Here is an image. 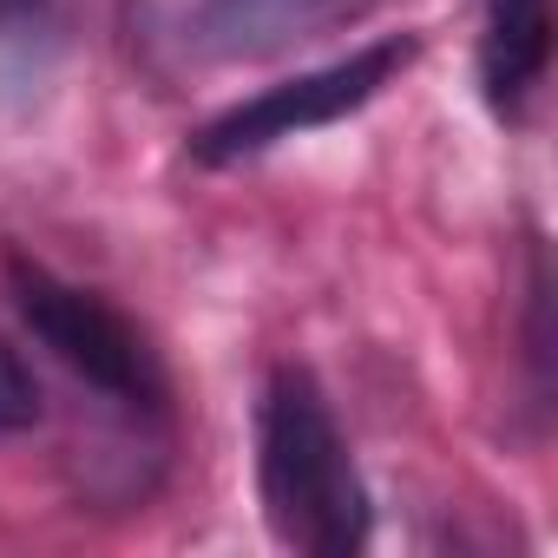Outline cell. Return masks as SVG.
Listing matches in <instances>:
<instances>
[{
  "instance_id": "obj_1",
  "label": "cell",
  "mask_w": 558,
  "mask_h": 558,
  "mask_svg": "<svg viewBox=\"0 0 558 558\" xmlns=\"http://www.w3.org/2000/svg\"><path fill=\"white\" fill-rule=\"evenodd\" d=\"M256 493L263 519L303 558H349L368 545V486L349 440L303 368H276L256 408Z\"/></svg>"
},
{
  "instance_id": "obj_2",
  "label": "cell",
  "mask_w": 558,
  "mask_h": 558,
  "mask_svg": "<svg viewBox=\"0 0 558 558\" xmlns=\"http://www.w3.org/2000/svg\"><path fill=\"white\" fill-rule=\"evenodd\" d=\"M8 290H14V310L21 323L86 381L99 388L106 401L132 408V414H158L165 408V368H158V349L145 342V329L112 310L99 290H80L66 276L40 269V263H14L8 269Z\"/></svg>"
},
{
  "instance_id": "obj_3",
  "label": "cell",
  "mask_w": 558,
  "mask_h": 558,
  "mask_svg": "<svg viewBox=\"0 0 558 558\" xmlns=\"http://www.w3.org/2000/svg\"><path fill=\"white\" fill-rule=\"evenodd\" d=\"M414 60V34H388L336 66H316V73H296L283 86H263L256 99L230 106L223 119H210L197 138H191V158L197 165H236V158H256L283 138H303V132H323L349 112H362L401 66Z\"/></svg>"
},
{
  "instance_id": "obj_4",
  "label": "cell",
  "mask_w": 558,
  "mask_h": 558,
  "mask_svg": "<svg viewBox=\"0 0 558 558\" xmlns=\"http://www.w3.org/2000/svg\"><path fill=\"white\" fill-rule=\"evenodd\" d=\"M381 8V0H204L191 40L204 60L223 66H256V60H283L336 27H355Z\"/></svg>"
},
{
  "instance_id": "obj_5",
  "label": "cell",
  "mask_w": 558,
  "mask_h": 558,
  "mask_svg": "<svg viewBox=\"0 0 558 558\" xmlns=\"http://www.w3.org/2000/svg\"><path fill=\"white\" fill-rule=\"evenodd\" d=\"M551 66V0H486L480 21V86L499 119H519Z\"/></svg>"
},
{
  "instance_id": "obj_6",
  "label": "cell",
  "mask_w": 558,
  "mask_h": 558,
  "mask_svg": "<svg viewBox=\"0 0 558 558\" xmlns=\"http://www.w3.org/2000/svg\"><path fill=\"white\" fill-rule=\"evenodd\" d=\"M40 421V381L21 362V349L0 336V434H27Z\"/></svg>"
},
{
  "instance_id": "obj_7",
  "label": "cell",
  "mask_w": 558,
  "mask_h": 558,
  "mask_svg": "<svg viewBox=\"0 0 558 558\" xmlns=\"http://www.w3.org/2000/svg\"><path fill=\"white\" fill-rule=\"evenodd\" d=\"M34 8H47V0H0V27L21 21V14H34Z\"/></svg>"
}]
</instances>
